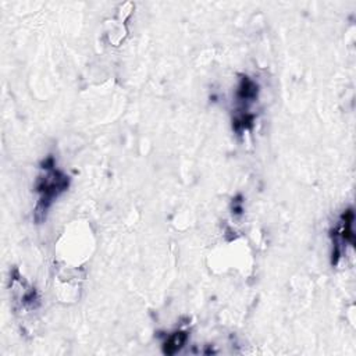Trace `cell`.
<instances>
[{
	"label": "cell",
	"mask_w": 356,
	"mask_h": 356,
	"mask_svg": "<svg viewBox=\"0 0 356 356\" xmlns=\"http://www.w3.org/2000/svg\"><path fill=\"white\" fill-rule=\"evenodd\" d=\"M68 186V178L54 168L53 160L49 159L43 165V172L38 178L36 191L39 193V202L36 204V218L44 216L53 199L57 197Z\"/></svg>",
	"instance_id": "obj_1"
},
{
	"label": "cell",
	"mask_w": 356,
	"mask_h": 356,
	"mask_svg": "<svg viewBox=\"0 0 356 356\" xmlns=\"http://www.w3.org/2000/svg\"><path fill=\"white\" fill-rule=\"evenodd\" d=\"M186 341V334L185 332H174L170 335L165 341V353H174L181 349V346Z\"/></svg>",
	"instance_id": "obj_2"
}]
</instances>
